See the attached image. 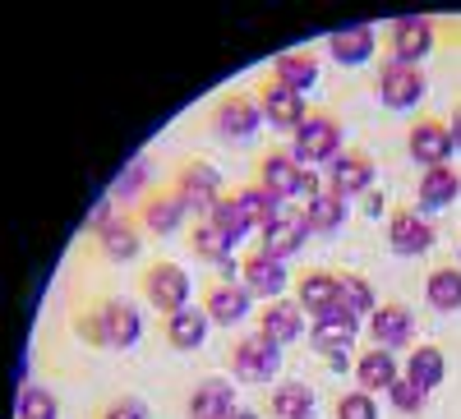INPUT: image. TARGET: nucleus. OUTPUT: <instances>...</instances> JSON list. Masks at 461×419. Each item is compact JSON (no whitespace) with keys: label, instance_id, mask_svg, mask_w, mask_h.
<instances>
[{"label":"nucleus","instance_id":"2f4dec72","mask_svg":"<svg viewBox=\"0 0 461 419\" xmlns=\"http://www.w3.org/2000/svg\"><path fill=\"white\" fill-rule=\"evenodd\" d=\"M236 199H240V208H245V217H249L254 231H267V226L282 217V199H273L263 184H240Z\"/></svg>","mask_w":461,"mask_h":419},{"label":"nucleus","instance_id":"a19ab883","mask_svg":"<svg viewBox=\"0 0 461 419\" xmlns=\"http://www.w3.org/2000/svg\"><path fill=\"white\" fill-rule=\"evenodd\" d=\"M97 419H148V410H143V401H134V397H121V401H111Z\"/></svg>","mask_w":461,"mask_h":419},{"label":"nucleus","instance_id":"5701e85b","mask_svg":"<svg viewBox=\"0 0 461 419\" xmlns=\"http://www.w3.org/2000/svg\"><path fill=\"white\" fill-rule=\"evenodd\" d=\"M337 295H341V277H332V272H304L300 286H295V304L304 314H314V318L341 309Z\"/></svg>","mask_w":461,"mask_h":419},{"label":"nucleus","instance_id":"6ab92c4d","mask_svg":"<svg viewBox=\"0 0 461 419\" xmlns=\"http://www.w3.org/2000/svg\"><path fill=\"white\" fill-rule=\"evenodd\" d=\"M411 332H415V318H411L406 304H378V309L369 314V336H374V346H383V351L406 346Z\"/></svg>","mask_w":461,"mask_h":419},{"label":"nucleus","instance_id":"20e7f679","mask_svg":"<svg viewBox=\"0 0 461 419\" xmlns=\"http://www.w3.org/2000/svg\"><path fill=\"white\" fill-rule=\"evenodd\" d=\"M282 369V346H273L267 336H240L236 351H230V373L240 383H267Z\"/></svg>","mask_w":461,"mask_h":419},{"label":"nucleus","instance_id":"f3484780","mask_svg":"<svg viewBox=\"0 0 461 419\" xmlns=\"http://www.w3.org/2000/svg\"><path fill=\"white\" fill-rule=\"evenodd\" d=\"M304 332V309L295 299H267V309L258 314V336H267L273 346H291V341Z\"/></svg>","mask_w":461,"mask_h":419},{"label":"nucleus","instance_id":"4be33fe9","mask_svg":"<svg viewBox=\"0 0 461 419\" xmlns=\"http://www.w3.org/2000/svg\"><path fill=\"white\" fill-rule=\"evenodd\" d=\"M236 415V388L226 378H203L189 392V419H230Z\"/></svg>","mask_w":461,"mask_h":419},{"label":"nucleus","instance_id":"393cba45","mask_svg":"<svg viewBox=\"0 0 461 419\" xmlns=\"http://www.w3.org/2000/svg\"><path fill=\"white\" fill-rule=\"evenodd\" d=\"M397 378H402V369H397L393 351H383V346H374V351H365V355L356 360V383H360V392H388Z\"/></svg>","mask_w":461,"mask_h":419},{"label":"nucleus","instance_id":"412c9836","mask_svg":"<svg viewBox=\"0 0 461 419\" xmlns=\"http://www.w3.org/2000/svg\"><path fill=\"white\" fill-rule=\"evenodd\" d=\"M185 199L176 194V189H158V194H148L143 199V212H139V226L152 236H171L180 231V221H185Z\"/></svg>","mask_w":461,"mask_h":419},{"label":"nucleus","instance_id":"f03ea898","mask_svg":"<svg viewBox=\"0 0 461 419\" xmlns=\"http://www.w3.org/2000/svg\"><path fill=\"white\" fill-rule=\"evenodd\" d=\"M295 162L300 166H314V162H332L337 152H341V125L332 111H314V116H304V125L295 129Z\"/></svg>","mask_w":461,"mask_h":419},{"label":"nucleus","instance_id":"58836bf2","mask_svg":"<svg viewBox=\"0 0 461 419\" xmlns=\"http://www.w3.org/2000/svg\"><path fill=\"white\" fill-rule=\"evenodd\" d=\"M337 419H378V401H374V392H341L337 397V410H332Z\"/></svg>","mask_w":461,"mask_h":419},{"label":"nucleus","instance_id":"2eb2a0df","mask_svg":"<svg viewBox=\"0 0 461 419\" xmlns=\"http://www.w3.org/2000/svg\"><path fill=\"white\" fill-rule=\"evenodd\" d=\"M93 236H97V249H102L111 263H130V258H139V249H143L139 221H130V217H106V221H93Z\"/></svg>","mask_w":461,"mask_h":419},{"label":"nucleus","instance_id":"1a4fd4ad","mask_svg":"<svg viewBox=\"0 0 461 419\" xmlns=\"http://www.w3.org/2000/svg\"><path fill=\"white\" fill-rule=\"evenodd\" d=\"M429 51H434V19L429 14H406L393 23V60L397 65L420 69V60Z\"/></svg>","mask_w":461,"mask_h":419},{"label":"nucleus","instance_id":"72a5a7b5","mask_svg":"<svg viewBox=\"0 0 461 419\" xmlns=\"http://www.w3.org/2000/svg\"><path fill=\"white\" fill-rule=\"evenodd\" d=\"M443 351L438 346H415L411 355H406V378H411V383H420V388H425V392H434L438 383H443Z\"/></svg>","mask_w":461,"mask_h":419},{"label":"nucleus","instance_id":"37998d69","mask_svg":"<svg viewBox=\"0 0 461 419\" xmlns=\"http://www.w3.org/2000/svg\"><path fill=\"white\" fill-rule=\"evenodd\" d=\"M230 419H258L254 410H236V415H230Z\"/></svg>","mask_w":461,"mask_h":419},{"label":"nucleus","instance_id":"c03bdc74","mask_svg":"<svg viewBox=\"0 0 461 419\" xmlns=\"http://www.w3.org/2000/svg\"><path fill=\"white\" fill-rule=\"evenodd\" d=\"M456 249H461V240H456Z\"/></svg>","mask_w":461,"mask_h":419},{"label":"nucleus","instance_id":"9d476101","mask_svg":"<svg viewBox=\"0 0 461 419\" xmlns=\"http://www.w3.org/2000/svg\"><path fill=\"white\" fill-rule=\"evenodd\" d=\"M254 184H263L273 199H295L304 189V166L295 162V152L273 147V152H263V157H258V180Z\"/></svg>","mask_w":461,"mask_h":419},{"label":"nucleus","instance_id":"e433bc0d","mask_svg":"<svg viewBox=\"0 0 461 419\" xmlns=\"http://www.w3.org/2000/svg\"><path fill=\"white\" fill-rule=\"evenodd\" d=\"M148 175H152V162H148V157H134V162L125 166V175L115 180L111 203H121V199H139V194H143V184H148Z\"/></svg>","mask_w":461,"mask_h":419},{"label":"nucleus","instance_id":"7ed1b4c3","mask_svg":"<svg viewBox=\"0 0 461 419\" xmlns=\"http://www.w3.org/2000/svg\"><path fill=\"white\" fill-rule=\"evenodd\" d=\"M143 295H148L152 309H162L171 318V314L189 309V272L180 263H152L143 272Z\"/></svg>","mask_w":461,"mask_h":419},{"label":"nucleus","instance_id":"aec40b11","mask_svg":"<svg viewBox=\"0 0 461 419\" xmlns=\"http://www.w3.org/2000/svg\"><path fill=\"white\" fill-rule=\"evenodd\" d=\"M415 199L425 212H438L447 203L461 199V171L447 162V166H429V171H420V184H415Z\"/></svg>","mask_w":461,"mask_h":419},{"label":"nucleus","instance_id":"0eeeda50","mask_svg":"<svg viewBox=\"0 0 461 419\" xmlns=\"http://www.w3.org/2000/svg\"><path fill=\"white\" fill-rule=\"evenodd\" d=\"M374 184V157L365 147H351V152H337L332 166H328V189L337 199H360L365 189Z\"/></svg>","mask_w":461,"mask_h":419},{"label":"nucleus","instance_id":"cd10ccee","mask_svg":"<svg viewBox=\"0 0 461 419\" xmlns=\"http://www.w3.org/2000/svg\"><path fill=\"white\" fill-rule=\"evenodd\" d=\"M208 327H212V318L203 309H180V314L167 318V341L176 351H199L208 341Z\"/></svg>","mask_w":461,"mask_h":419},{"label":"nucleus","instance_id":"f704fd0d","mask_svg":"<svg viewBox=\"0 0 461 419\" xmlns=\"http://www.w3.org/2000/svg\"><path fill=\"white\" fill-rule=\"evenodd\" d=\"M337 304H341V309L346 314H374L378 309V299H374V286L365 281V277H356V272H346L341 277V295H337Z\"/></svg>","mask_w":461,"mask_h":419},{"label":"nucleus","instance_id":"423d86ee","mask_svg":"<svg viewBox=\"0 0 461 419\" xmlns=\"http://www.w3.org/2000/svg\"><path fill=\"white\" fill-rule=\"evenodd\" d=\"M208 120H212V129L221 138H249L263 125V111H258V97L254 93H226V97H217Z\"/></svg>","mask_w":461,"mask_h":419},{"label":"nucleus","instance_id":"4468645a","mask_svg":"<svg viewBox=\"0 0 461 419\" xmlns=\"http://www.w3.org/2000/svg\"><path fill=\"white\" fill-rule=\"evenodd\" d=\"M406 147H411V157L420 162V166H447V157H452V134H447V120H420V125H411V134H406Z\"/></svg>","mask_w":461,"mask_h":419},{"label":"nucleus","instance_id":"f257e3e1","mask_svg":"<svg viewBox=\"0 0 461 419\" xmlns=\"http://www.w3.org/2000/svg\"><path fill=\"white\" fill-rule=\"evenodd\" d=\"M79 336L84 341H93V346H106V351H130L134 341H139V332H143V318H139V309L130 299H121V295H111V299H102L93 314H84L79 323Z\"/></svg>","mask_w":461,"mask_h":419},{"label":"nucleus","instance_id":"a878e982","mask_svg":"<svg viewBox=\"0 0 461 419\" xmlns=\"http://www.w3.org/2000/svg\"><path fill=\"white\" fill-rule=\"evenodd\" d=\"M328 56L337 65H365L374 56V28L369 23H356V28H337L328 37Z\"/></svg>","mask_w":461,"mask_h":419},{"label":"nucleus","instance_id":"ea45409f","mask_svg":"<svg viewBox=\"0 0 461 419\" xmlns=\"http://www.w3.org/2000/svg\"><path fill=\"white\" fill-rule=\"evenodd\" d=\"M425 397H429V392H425V388H420V383H411V378H406V373H402V378H397V383L388 388V401H393V406H397L402 415H415V410H425Z\"/></svg>","mask_w":461,"mask_h":419},{"label":"nucleus","instance_id":"c85d7f7f","mask_svg":"<svg viewBox=\"0 0 461 419\" xmlns=\"http://www.w3.org/2000/svg\"><path fill=\"white\" fill-rule=\"evenodd\" d=\"M304 221H310V236H332L346 221V199H337L332 189H319L314 199H304Z\"/></svg>","mask_w":461,"mask_h":419},{"label":"nucleus","instance_id":"6e6552de","mask_svg":"<svg viewBox=\"0 0 461 419\" xmlns=\"http://www.w3.org/2000/svg\"><path fill=\"white\" fill-rule=\"evenodd\" d=\"M388 249L397 258H415V254L434 249V221H425V212H415V208H397L388 217Z\"/></svg>","mask_w":461,"mask_h":419},{"label":"nucleus","instance_id":"c9c22d12","mask_svg":"<svg viewBox=\"0 0 461 419\" xmlns=\"http://www.w3.org/2000/svg\"><path fill=\"white\" fill-rule=\"evenodd\" d=\"M208 221H217V226H221V231H226L230 240H240V236H249V231H254L236 194H221V203H217V208L208 212Z\"/></svg>","mask_w":461,"mask_h":419},{"label":"nucleus","instance_id":"39448f33","mask_svg":"<svg viewBox=\"0 0 461 419\" xmlns=\"http://www.w3.org/2000/svg\"><path fill=\"white\" fill-rule=\"evenodd\" d=\"M171 189L185 199V208H189V212H199V221H203V217L221 203V194H226V189H221V175H217L208 162H185Z\"/></svg>","mask_w":461,"mask_h":419},{"label":"nucleus","instance_id":"b1692460","mask_svg":"<svg viewBox=\"0 0 461 419\" xmlns=\"http://www.w3.org/2000/svg\"><path fill=\"white\" fill-rule=\"evenodd\" d=\"M249 290L245 286H230V281H217L208 295H203V314L217 323V327H236L245 314H249Z\"/></svg>","mask_w":461,"mask_h":419},{"label":"nucleus","instance_id":"4c0bfd02","mask_svg":"<svg viewBox=\"0 0 461 419\" xmlns=\"http://www.w3.org/2000/svg\"><path fill=\"white\" fill-rule=\"evenodd\" d=\"M60 406L47 388H23L19 392V419H56Z\"/></svg>","mask_w":461,"mask_h":419},{"label":"nucleus","instance_id":"7c9ffc66","mask_svg":"<svg viewBox=\"0 0 461 419\" xmlns=\"http://www.w3.org/2000/svg\"><path fill=\"white\" fill-rule=\"evenodd\" d=\"M425 299L434 304L438 314H456V309H461V272L452 268V263H443V268L429 272V281H425Z\"/></svg>","mask_w":461,"mask_h":419},{"label":"nucleus","instance_id":"bb28decb","mask_svg":"<svg viewBox=\"0 0 461 419\" xmlns=\"http://www.w3.org/2000/svg\"><path fill=\"white\" fill-rule=\"evenodd\" d=\"M267 79H277L282 88H291V93L304 97V88L319 84V60L304 56V51H286V56H277V65H273V74H267Z\"/></svg>","mask_w":461,"mask_h":419},{"label":"nucleus","instance_id":"a211bd4d","mask_svg":"<svg viewBox=\"0 0 461 419\" xmlns=\"http://www.w3.org/2000/svg\"><path fill=\"white\" fill-rule=\"evenodd\" d=\"M356 336H360V318L346 314V309H332V314L314 318L310 346L323 351V355H337V351H346V346H356Z\"/></svg>","mask_w":461,"mask_h":419},{"label":"nucleus","instance_id":"ddd939ff","mask_svg":"<svg viewBox=\"0 0 461 419\" xmlns=\"http://www.w3.org/2000/svg\"><path fill=\"white\" fill-rule=\"evenodd\" d=\"M240 286L249 295H263V299H282V290H286V263L273 258V254H263V249L245 254L240 258Z\"/></svg>","mask_w":461,"mask_h":419},{"label":"nucleus","instance_id":"79ce46f5","mask_svg":"<svg viewBox=\"0 0 461 419\" xmlns=\"http://www.w3.org/2000/svg\"><path fill=\"white\" fill-rule=\"evenodd\" d=\"M447 134H452V147H461V102L452 106V120H447Z\"/></svg>","mask_w":461,"mask_h":419},{"label":"nucleus","instance_id":"c756f323","mask_svg":"<svg viewBox=\"0 0 461 419\" xmlns=\"http://www.w3.org/2000/svg\"><path fill=\"white\" fill-rule=\"evenodd\" d=\"M314 415V392L304 383H282L267 397V419H310Z\"/></svg>","mask_w":461,"mask_h":419},{"label":"nucleus","instance_id":"473e14b6","mask_svg":"<svg viewBox=\"0 0 461 419\" xmlns=\"http://www.w3.org/2000/svg\"><path fill=\"white\" fill-rule=\"evenodd\" d=\"M189 249H194L203 263H226V258H230V249H236V240H230L217 221H208V217H203V221L194 226V231H189Z\"/></svg>","mask_w":461,"mask_h":419},{"label":"nucleus","instance_id":"9b49d317","mask_svg":"<svg viewBox=\"0 0 461 419\" xmlns=\"http://www.w3.org/2000/svg\"><path fill=\"white\" fill-rule=\"evenodd\" d=\"M378 97H383V106H388V111H411L420 97H425V74L411 69V65L388 60V65L378 69Z\"/></svg>","mask_w":461,"mask_h":419},{"label":"nucleus","instance_id":"f8f14e48","mask_svg":"<svg viewBox=\"0 0 461 419\" xmlns=\"http://www.w3.org/2000/svg\"><path fill=\"white\" fill-rule=\"evenodd\" d=\"M258 111H263V120L267 125H277V129H300L304 125V116H310V111H304V97L300 93H291V88H282L277 79H267V84H258Z\"/></svg>","mask_w":461,"mask_h":419},{"label":"nucleus","instance_id":"dca6fc26","mask_svg":"<svg viewBox=\"0 0 461 419\" xmlns=\"http://www.w3.org/2000/svg\"><path fill=\"white\" fill-rule=\"evenodd\" d=\"M304 240H310V221H304V212H286V208H282V217H277L273 226H267L263 236H258V249L286 263L291 254H300V249H304Z\"/></svg>","mask_w":461,"mask_h":419}]
</instances>
